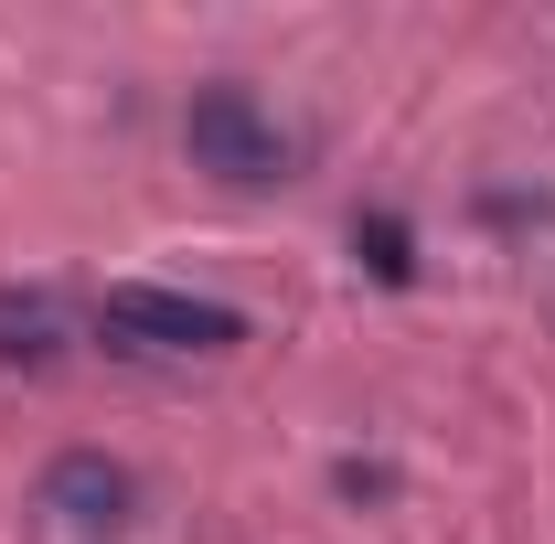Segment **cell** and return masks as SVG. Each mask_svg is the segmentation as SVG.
Listing matches in <instances>:
<instances>
[{
	"mask_svg": "<svg viewBox=\"0 0 555 544\" xmlns=\"http://www.w3.org/2000/svg\"><path fill=\"white\" fill-rule=\"evenodd\" d=\"M182 150H193V171L214 182H235V193H268L299 171V129L257 107L246 86H193V107H182Z\"/></svg>",
	"mask_w": 555,
	"mask_h": 544,
	"instance_id": "cell-1",
	"label": "cell"
},
{
	"mask_svg": "<svg viewBox=\"0 0 555 544\" xmlns=\"http://www.w3.org/2000/svg\"><path fill=\"white\" fill-rule=\"evenodd\" d=\"M96 321H107L118 352H235V341H246V321H235L224 299H193V288H139V277L96 299Z\"/></svg>",
	"mask_w": 555,
	"mask_h": 544,
	"instance_id": "cell-2",
	"label": "cell"
},
{
	"mask_svg": "<svg viewBox=\"0 0 555 544\" xmlns=\"http://www.w3.org/2000/svg\"><path fill=\"white\" fill-rule=\"evenodd\" d=\"M129 502H139V480L118 470V459H96V449H65V459L43 470V513L75 523V534H118Z\"/></svg>",
	"mask_w": 555,
	"mask_h": 544,
	"instance_id": "cell-3",
	"label": "cell"
},
{
	"mask_svg": "<svg viewBox=\"0 0 555 544\" xmlns=\"http://www.w3.org/2000/svg\"><path fill=\"white\" fill-rule=\"evenodd\" d=\"M0 363H22V374L65 363V299L54 288H0Z\"/></svg>",
	"mask_w": 555,
	"mask_h": 544,
	"instance_id": "cell-4",
	"label": "cell"
},
{
	"mask_svg": "<svg viewBox=\"0 0 555 544\" xmlns=\"http://www.w3.org/2000/svg\"><path fill=\"white\" fill-rule=\"evenodd\" d=\"M352 257L385 277V288H406V277H416V246H406V224H396V213H352Z\"/></svg>",
	"mask_w": 555,
	"mask_h": 544,
	"instance_id": "cell-5",
	"label": "cell"
}]
</instances>
